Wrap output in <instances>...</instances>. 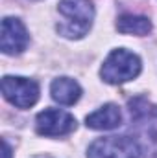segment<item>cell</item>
I'll return each mask as SVG.
<instances>
[{
    "label": "cell",
    "mask_w": 157,
    "mask_h": 158,
    "mask_svg": "<svg viewBox=\"0 0 157 158\" xmlns=\"http://www.w3.org/2000/svg\"><path fill=\"white\" fill-rule=\"evenodd\" d=\"M117 30L126 35H148L152 31V20L141 15H122L117 20Z\"/></svg>",
    "instance_id": "9c48e42d"
},
{
    "label": "cell",
    "mask_w": 157,
    "mask_h": 158,
    "mask_svg": "<svg viewBox=\"0 0 157 158\" xmlns=\"http://www.w3.org/2000/svg\"><path fill=\"white\" fill-rule=\"evenodd\" d=\"M141 143L129 136L98 138L87 149V158H141Z\"/></svg>",
    "instance_id": "3957f363"
},
{
    "label": "cell",
    "mask_w": 157,
    "mask_h": 158,
    "mask_svg": "<svg viewBox=\"0 0 157 158\" xmlns=\"http://www.w3.org/2000/svg\"><path fill=\"white\" fill-rule=\"evenodd\" d=\"M129 107V112H131V118L135 119H157V105L150 103L146 98L139 96V98H133L129 99L128 103Z\"/></svg>",
    "instance_id": "30bf717a"
},
{
    "label": "cell",
    "mask_w": 157,
    "mask_h": 158,
    "mask_svg": "<svg viewBox=\"0 0 157 158\" xmlns=\"http://www.w3.org/2000/svg\"><path fill=\"white\" fill-rule=\"evenodd\" d=\"M50 94L54 101L69 107V105H74L81 98V86L78 81L70 77H57L50 85Z\"/></svg>",
    "instance_id": "ba28073f"
},
{
    "label": "cell",
    "mask_w": 157,
    "mask_h": 158,
    "mask_svg": "<svg viewBox=\"0 0 157 158\" xmlns=\"http://www.w3.org/2000/svg\"><path fill=\"white\" fill-rule=\"evenodd\" d=\"M30 42V35L26 31V26L15 19V17H6L2 20V39L0 46L6 55H17L26 50Z\"/></svg>",
    "instance_id": "8992f818"
},
{
    "label": "cell",
    "mask_w": 157,
    "mask_h": 158,
    "mask_svg": "<svg viewBox=\"0 0 157 158\" xmlns=\"http://www.w3.org/2000/svg\"><path fill=\"white\" fill-rule=\"evenodd\" d=\"M57 11L65 17L63 24H57L59 35L67 39H81L92 26L94 6L91 0H59Z\"/></svg>",
    "instance_id": "6da1fadb"
},
{
    "label": "cell",
    "mask_w": 157,
    "mask_h": 158,
    "mask_svg": "<svg viewBox=\"0 0 157 158\" xmlns=\"http://www.w3.org/2000/svg\"><path fill=\"white\" fill-rule=\"evenodd\" d=\"M120 123H122V114L115 103H107L85 118V125L94 131H111L117 129Z\"/></svg>",
    "instance_id": "52a82bcc"
},
{
    "label": "cell",
    "mask_w": 157,
    "mask_h": 158,
    "mask_svg": "<svg viewBox=\"0 0 157 158\" xmlns=\"http://www.w3.org/2000/svg\"><path fill=\"white\" fill-rule=\"evenodd\" d=\"M35 131L41 136H65L76 131V119L72 114L59 109H46L35 118Z\"/></svg>",
    "instance_id": "5b68a950"
},
{
    "label": "cell",
    "mask_w": 157,
    "mask_h": 158,
    "mask_svg": "<svg viewBox=\"0 0 157 158\" xmlns=\"http://www.w3.org/2000/svg\"><path fill=\"white\" fill-rule=\"evenodd\" d=\"M2 94L17 109H30L39 99V85L28 77L6 76L2 79Z\"/></svg>",
    "instance_id": "277c9868"
},
{
    "label": "cell",
    "mask_w": 157,
    "mask_h": 158,
    "mask_svg": "<svg viewBox=\"0 0 157 158\" xmlns=\"http://www.w3.org/2000/svg\"><path fill=\"white\" fill-rule=\"evenodd\" d=\"M2 145H4V158H11V147L6 140H2Z\"/></svg>",
    "instance_id": "8fae6325"
},
{
    "label": "cell",
    "mask_w": 157,
    "mask_h": 158,
    "mask_svg": "<svg viewBox=\"0 0 157 158\" xmlns=\"http://www.w3.org/2000/svg\"><path fill=\"white\" fill-rule=\"evenodd\" d=\"M141 68H142V63L137 53L128 52L124 48H117L104 61L100 76L109 85H122L126 81L137 77L141 74Z\"/></svg>",
    "instance_id": "7a4b0ae2"
}]
</instances>
